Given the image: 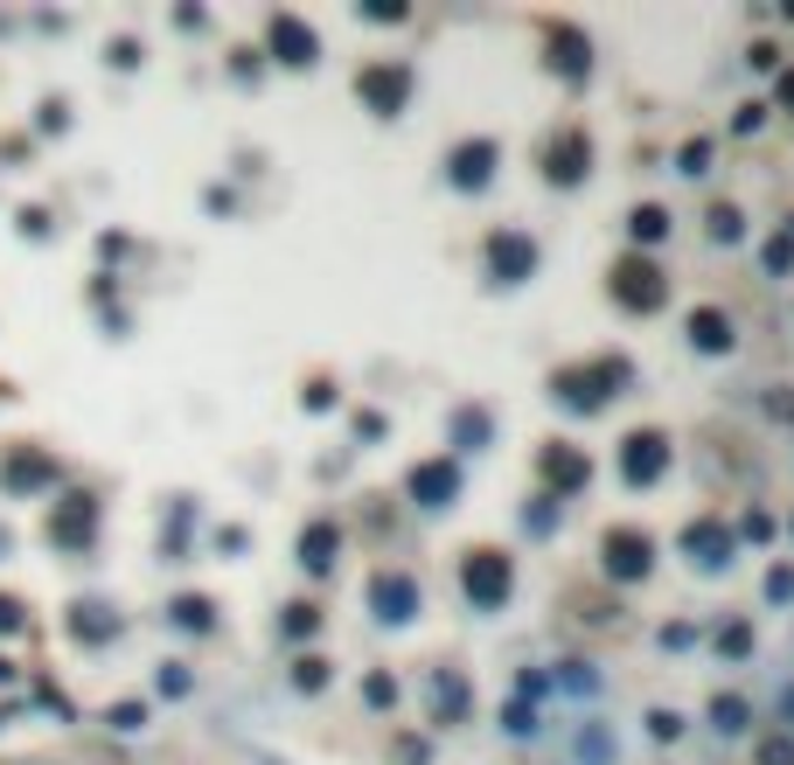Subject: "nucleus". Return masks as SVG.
Returning a JSON list of instances; mask_svg holds the SVG:
<instances>
[]
</instances>
